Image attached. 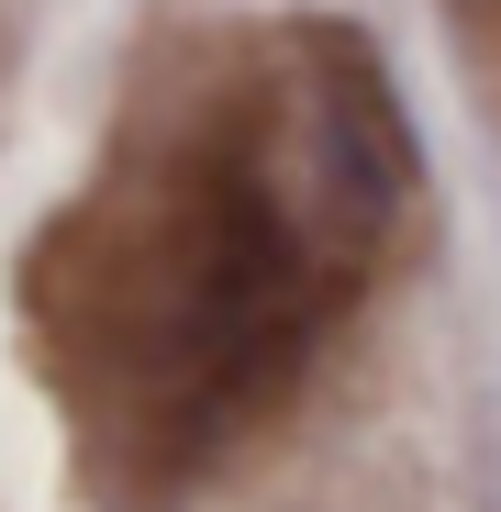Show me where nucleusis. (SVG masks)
I'll list each match as a JSON object with an SVG mask.
<instances>
[]
</instances>
